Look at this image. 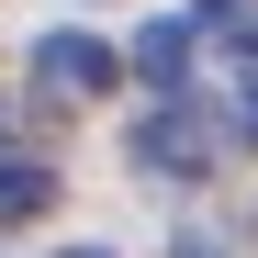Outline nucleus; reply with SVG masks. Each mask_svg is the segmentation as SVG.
Returning a JSON list of instances; mask_svg holds the SVG:
<instances>
[{
  "label": "nucleus",
  "instance_id": "nucleus-3",
  "mask_svg": "<svg viewBox=\"0 0 258 258\" xmlns=\"http://www.w3.org/2000/svg\"><path fill=\"white\" fill-rule=\"evenodd\" d=\"M45 202H56V168L0 146V225H23V213H45Z\"/></svg>",
  "mask_w": 258,
  "mask_h": 258
},
{
  "label": "nucleus",
  "instance_id": "nucleus-2",
  "mask_svg": "<svg viewBox=\"0 0 258 258\" xmlns=\"http://www.w3.org/2000/svg\"><path fill=\"white\" fill-rule=\"evenodd\" d=\"M112 45H101V34H45V45H34V79H45V90L56 101H90V90H112Z\"/></svg>",
  "mask_w": 258,
  "mask_h": 258
},
{
  "label": "nucleus",
  "instance_id": "nucleus-6",
  "mask_svg": "<svg viewBox=\"0 0 258 258\" xmlns=\"http://www.w3.org/2000/svg\"><path fill=\"white\" fill-rule=\"evenodd\" d=\"M168 258H225V247H213V236H180V247H168Z\"/></svg>",
  "mask_w": 258,
  "mask_h": 258
},
{
  "label": "nucleus",
  "instance_id": "nucleus-7",
  "mask_svg": "<svg viewBox=\"0 0 258 258\" xmlns=\"http://www.w3.org/2000/svg\"><path fill=\"white\" fill-rule=\"evenodd\" d=\"M68 258H112V247H68Z\"/></svg>",
  "mask_w": 258,
  "mask_h": 258
},
{
  "label": "nucleus",
  "instance_id": "nucleus-4",
  "mask_svg": "<svg viewBox=\"0 0 258 258\" xmlns=\"http://www.w3.org/2000/svg\"><path fill=\"white\" fill-rule=\"evenodd\" d=\"M135 68L157 79V90H180V79H191V23H146L135 34Z\"/></svg>",
  "mask_w": 258,
  "mask_h": 258
},
{
  "label": "nucleus",
  "instance_id": "nucleus-1",
  "mask_svg": "<svg viewBox=\"0 0 258 258\" xmlns=\"http://www.w3.org/2000/svg\"><path fill=\"white\" fill-rule=\"evenodd\" d=\"M123 157H135L146 180H202V157H213V146H202V112H180V101L146 112L135 135H123Z\"/></svg>",
  "mask_w": 258,
  "mask_h": 258
},
{
  "label": "nucleus",
  "instance_id": "nucleus-5",
  "mask_svg": "<svg viewBox=\"0 0 258 258\" xmlns=\"http://www.w3.org/2000/svg\"><path fill=\"white\" fill-rule=\"evenodd\" d=\"M236 135L258 146V79H247V90H236Z\"/></svg>",
  "mask_w": 258,
  "mask_h": 258
}]
</instances>
